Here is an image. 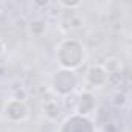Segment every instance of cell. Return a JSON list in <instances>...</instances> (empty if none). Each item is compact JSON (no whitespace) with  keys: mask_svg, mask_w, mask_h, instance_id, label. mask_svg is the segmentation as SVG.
Segmentation results:
<instances>
[{"mask_svg":"<svg viewBox=\"0 0 132 132\" xmlns=\"http://www.w3.org/2000/svg\"><path fill=\"white\" fill-rule=\"evenodd\" d=\"M56 59L64 70H76L86 61V48L84 45L73 37H67L59 42L56 50Z\"/></svg>","mask_w":132,"mask_h":132,"instance_id":"1","label":"cell"},{"mask_svg":"<svg viewBox=\"0 0 132 132\" xmlns=\"http://www.w3.org/2000/svg\"><path fill=\"white\" fill-rule=\"evenodd\" d=\"M78 84H79L78 75L73 70H64V69L57 70L53 76V81H51L53 90L62 96H67V95L73 93L75 89L78 87Z\"/></svg>","mask_w":132,"mask_h":132,"instance_id":"2","label":"cell"},{"mask_svg":"<svg viewBox=\"0 0 132 132\" xmlns=\"http://www.w3.org/2000/svg\"><path fill=\"white\" fill-rule=\"evenodd\" d=\"M3 113L5 117L13 121V123H19V121H23L28 118V113H30V109H28V104L25 100L22 98H11L5 103L3 106Z\"/></svg>","mask_w":132,"mask_h":132,"instance_id":"3","label":"cell"},{"mask_svg":"<svg viewBox=\"0 0 132 132\" xmlns=\"http://www.w3.org/2000/svg\"><path fill=\"white\" fill-rule=\"evenodd\" d=\"M59 132H95V127L86 115L73 113L62 121Z\"/></svg>","mask_w":132,"mask_h":132,"instance_id":"4","label":"cell"},{"mask_svg":"<svg viewBox=\"0 0 132 132\" xmlns=\"http://www.w3.org/2000/svg\"><path fill=\"white\" fill-rule=\"evenodd\" d=\"M87 82L93 87H104L109 82V75L101 64L90 65L87 70Z\"/></svg>","mask_w":132,"mask_h":132,"instance_id":"5","label":"cell"},{"mask_svg":"<svg viewBox=\"0 0 132 132\" xmlns=\"http://www.w3.org/2000/svg\"><path fill=\"white\" fill-rule=\"evenodd\" d=\"M101 65H103V69L107 72V75H109V76L120 75V72L123 70L121 59H118V57H109V59H106Z\"/></svg>","mask_w":132,"mask_h":132,"instance_id":"6","label":"cell"},{"mask_svg":"<svg viewBox=\"0 0 132 132\" xmlns=\"http://www.w3.org/2000/svg\"><path fill=\"white\" fill-rule=\"evenodd\" d=\"M61 112H62V109H61V106L57 104L56 100H48V101L44 103V113L50 120H57Z\"/></svg>","mask_w":132,"mask_h":132,"instance_id":"7","label":"cell"},{"mask_svg":"<svg viewBox=\"0 0 132 132\" xmlns=\"http://www.w3.org/2000/svg\"><path fill=\"white\" fill-rule=\"evenodd\" d=\"M45 30H47V23L42 22V20H34V22L30 23V31L34 36H42Z\"/></svg>","mask_w":132,"mask_h":132,"instance_id":"8","label":"cell"},{"mask_svg":"<svg viewBox=\"0 0 132 132\" xmlns=\"http://www.w3.org/2000/svg\"><path fill=\"white\" fill-rule=\"evenodd\" d=\"M59 5L64 6V8H69V10H76V8H79L82 3H81V2H61Z\"/></svg>","mask_w":132,"mask_h":132,"instance_id":"9","label":"cell"},{"mask_svg":"<svg viewBox=\"0 0 132 132\" xmlns=\"http://www.w3.org/2000/svg\"><path fill=\"white\" fill-rule=\"evenodd\" d=\"M5 50H6V47H5V44H3V40L0 39V57H2L3 54H5Z\"/></svg>","mask_w":132,"mask_h":132,"instance_id":"10","label":"cell"}]
</instances>
